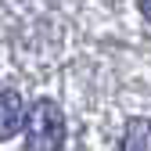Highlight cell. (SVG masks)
Returning <instances> with one entry per match:
<instances>
[{
    "label": "cell",
    "instance_id": "cell-1",
    "mask_svg": "<svg viewBox=\"0 0 151 151\" xmlns=\"http://www.w3.org/2000/svg\"><path fill=\"white\" fill-rule=\"evenodd\" d=\"M65 144V115L54 101H36L25 119V147L29 151H58Z\"/></svg>",
    "mask_w": 151,
    "mask_h": 151
},
{
    "label": "cell",
    "instance_id": "cell-2",
    "mask_svg": "<svg viewBox=\"0 0 151 151\" xmlns=\"http://www.w3.org/2000/svg\"><path fill=\"white\" fill-rule=\"evenodd\" d=\"M25 119H29L25 97L14 90H4L0 93V140H11L18 129H25Z\"/></svg>",
    "mask_w": 151,
    "mask_h": 151
},
{
    "label": "cell",
    "instance_id": "cell-3",
    "mask_svg": "<svg viewBox=\"0 0 151 151\" xmlns=\"http://www.w3.org/2000/svg\"><path fill=\"white\" fill-rule=\"evenodd\" d=\"M122 151H151V122L147 119H133L126 126V137L119 140Z\"/></svg>",
    "mask_w": 151,
    "mask_h": 151
},
{
    "label": "cell",
    "instance_id": "cell-4",
    "mask_svg": "<svg viewBox=\"0 0 151 151\" xmlns=\"http://www.w3.org/2000/svg\"><path fill=\"white\" fill-rule=\"evenodd\" d=\"M140 11H144V18L151 22V0H140Z\"/></svg>",
    "mask_w": 151,
    "mask_h": 151
}]
</instances>
